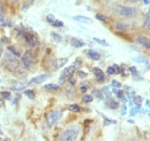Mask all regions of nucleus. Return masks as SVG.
<instances>
[{"label": "nucleus", "mask_w": 150, "mask_h": 141, "mask_svg": "<svg viewBox=\"0 0 150 141\" xmlns=\"http://www.w3.org/2000/svg\"><path fill=\"white\" fill-rule=\"evenodd\" d=\"M115 12L117 14H119L120 16H123V17H134L138 14V11L135 8H132V6H117L115 8Z\"/></svg>", "instance_id": "obj_1"}, {"label": "nucleus", "mask_w": 150, "mask_h": 141, "mask_svg": "<svg viewBox=\"0 0 150 141\" xmlns=\"http://www.w3.org/2000/svg\"><path fill=\"white\" fill-rule=\"evenodd\" d=\"M78 132H79V128H78L77 125H71L69 128H67L64 132L61 134L60 136V140L61 141H71L74 140L78 135Z\"/></svg>", "instance_id": "obj_2"}, {"label": "nucleus", "mask_w": 150, "mask_h": 141, "mask_svg": "<svg viewBox=\"0 0 150 141\" xmlns=\"http://www.w3.org/2000/svg\"><path fill=\"white\" fill-rule=\"evenodd\" d=\"M32 62H33V57H32V53L30 51H27L24 56L22 57V63L23 66L25 67L26 69H29L32 65Z\"/></svg>", "instance_id": "obj_3"}, {"label": "nucleus", "mask_w": 150, "mask_h": 141, "mask_svg": "<svg viewBox=\"0 0 150 141\" xmlns=\"http://www.w3.org/2000/svg\"><path fill=\"white\" fill-rule=\"evenodd\" d=\"M60 117H61V112L60 111H52L47 115V122H48L50 125H54V124H56L59 121Z\"/></svg>", "instance_id": "obj_4"}, {"label": "nucleus", "mask_w": 150, "mask_h": 141, "mask_svg": "<svg viewBox=\"0 0 150 141\" xmlns=\"http://www.w3.org/2000/svg\"><path fill=\"white\" fill-rule=\"evenodd\" d=\"M50 78V75L48 74H40V75H37L35 78H32L30 81H29L28 84L31 85V84H40V83H43L44 81H46L47 79Z\"/></svg>", "instance_id": "obj_5"}, {"label": "nucleus", "mask_w": 150, "mask_h": 141, "mask_svg": "<svg viewBox=\"0 0 150 141\" xmlns=\"http://www.w3.org/2000/svg\"><path fill=\"white\" fill-rule=\"evenodd\" d=\"M136 42L138 44L143 45V47H145L146 49H149L150 50V38L145 37V36H138L136 38Z\"/></svg>", "instance_id": "obj_6"}, {"label": "nucleus", "mask_w": 150, "mask_h": 141, "mask_svg": "<svg viewBox=\"0 0 150 141\" xmlns=\"http://www.w3.org/2000/svg\"><path fill=\"white\" fill-rule=\"evenodd\" d=\"M23 37L25 38L26 41H27L31 47H35V44H37V39H35V36L31 35V34H28V32H23Z\"/></svg>", "instance_id": "obj_7"}, {"label": "nucleus", "mask_w": 150, "mask_h": 141, "mask_svg": "<svg viewBox=\"0 0 150 141\" xmlns=\"http://www.w3.org/2000/svg\"><path fill=\"white\" fill-rule=\"evenodd\" d=\"M73 19L79 23H83V24H92V23H93V21H92L90 17H86V16H83V15L74 16Z\"/></svg>", "instance_id": "obj_8"}, {"label": "nucleus", "mask_w": 150, "mask_h": 141, "mask_svg": "<svg viewBox=\"0 0 150 141\" xmlns=\"http://www.w3.org/2000/svg\"><path fill=\"white\" fill-rule=\"evenodd\" d=\"M93 73H94V77L97 78V80L99 82L104 81V72L100 68H93Z\"/></svg>", "instance_id": "obj_9"}, {"label": "nucleus", "mask_w": 150, "mask_h": 141, "mask_svg": "<svg viewBox=\"0 0 150 141\" xmlns=\"http://www.w3.org/2000/svg\"><path fill=\"white\" fill-rule=\"evenodd\" d=\"M71 44H72V47H81L85 45V42L84 41H81V39H77V38H72L71 39Z\"/></svg>", "instance_id": "obj_10"}, {"label": "nucleus", "mask_w": 150, "mask_h": 141, "mask_svg": "<svg viewBox=\"0 0 150 141\" xmlns=\"http://www.w3.org/2000/svg\"><path fill=\"white\" fill-rule=\"evenodd\" d=\"M87 54H88V56L90 57L92 60H99L100 59V54L98 53V52H96V51L89 50L87 52Z\"/></svg>", "instance_id": "obj_11"}, {"label": "nucleus", "mask_w": 150, "mask_h": 141, "mask_svg": "<svg viewBox=\"0 0 150 141\" xmlns=\"http://www.w3.org/2000/svg\"><path fill=\"white\" fill-rule=\"evenodd\" d=\"M106 104L110 109H117V108H118V102L115 100H112V99H110V100L107 101Z\"/></svg>", "instance_id": "obj_12"}, {"label": "nucleus", "mask_w": 150, "mask_h": 141, "mask_svg": "<svg viewBox=\"0 0 150 141\" xmlns=\"http://www.w3.org/2000/svg\"><path fill=\"white\" fill-rule=\"evenodd\" d=\"M44 87L46 88V89H50V91H58L59 89V85H57V84H46Z\"/></svg>", "instance_id": "obj_13"}, {"label": "nucleus", "mask_w": 150, "mask_h": 141, "mask_svg": "<svg viewBox=\"0 0 150 141\" xmlns=\"http://www.w3.org/2000/svg\"><path fill=\"white\" fill-rule=\"evenodd\" d=\"M92 100H93V97H92L91 95H84L83 98H81V101L85 102V104H89V102H91Z\"/></svg>", "instance_id": "obj_14"}, {"label": "nucleus", "mask_w": 150, "mask_h": 141, "mask_svg": "<svg viewBox=\"0 0 150 141\" xmlns=\"http://www.w3.org/2000/svg\"><path fill=\"white\" fill-rule=\"evenodd\" d=\"M24 94H25L26 96L29 98V99H35V92L30 91V89H26V91L24 92Z\"/></svg>", "instance_id": "obj_15"}, {"label": "nucleus", "mask_w": 150, "mask_h": 141, "mask_svg": "<svg viewBox=\"0 0 150 141\" xmlns=\"http://www.w3.org/2000/svg\"><path fill=\"white\" fill-rule=\"evenodd\" d=\"M69 110L72 111V112H79L81 111V107L78 106V104H71L69 107Z\"/></svg>", "instance_id": "obj_16"}, {"label": "nucleus", "mask_w": 150, "mask_h": 141, "mask_svg": "<svg viewBox=\"0 0 150 141\" xmlns=\"http://www.w3.org/2000/svg\"><path fill=\"white\" fill-rule=\"evenodd\" d=\"M144 26L146 27V28H148V29L150 28V13H148V15L146 16V19H145Z\"/></svg>", "instance_id": "obj_17"}, {"label": "nucleus", "mask_w": 150, "mask_h": 141, "mask_svg": "<svg viewBox=\"0 0 150 141\" xmlns=\"http://www.w3.org/2000/svg\"><path fill=\"white\" fill-rule=\"evenodd\" d=\"M68 62V59L67 58H62V59H58L57 60V63H58V65H57V67H56V69L57 68H59V67H62L64 64Z\"/></svg>", "instance_id": "obj_18"}, {"label": "nucleus", "mask_w": 150, "mask_h": 141, "mask_svg": "<svg viewBox=\"0 0 150 141\" xmlns=\"http://www.w3.org/2000/svg\"><path fill=\"white\" fill-rule=\"evenodd\" d=\"M1 97L4 98V99H10L11 98V93L10 92H1Z\"/></svg>", "instance_id": "obj_19"}, {"label": "nucleus", "mask_w": 150, "mask_h": 141, "mask_svg": "<svg viewBox=\"0 0 150 141\" xmlns=\"http://www.w3.org/2000/svg\"><path fill=\"white\" fill-rule=\"evenodd\" d=\"M50 36H52V37H53L54 39H55V40L57 41V42H60V41L62 40V38H61V36L57 35V34H55V32H52V34H50Z\"/></svg>", "instance_id": "obj_20"}, {"label": "nucleus", "mask_w": 150, "mask_h": 141, "mask_svg": "<svg viewBox=\"0 0 150 141\" xmlns=\"http://www.w3.org/2000/svg\"><path fill=\"white\" fill-rule=\"evenodd\" d=\"M8 50L11 51V52H12V53L14 54V55H15L16 57H19V56H21V54H19L18 51H15V50H14V47H8Z\"/></svg>", "instance_id": "obj_21"}, {"label": "nucleus", "mask_w": 150, "mask_h": 141, "mask_svg": "<svg viewBox=\"0 0 150 141\" xmlns=\"http://www.w3.org/2000/svg\"><path fill=\"white\" fill-rule=\"evenodd\" d=\"M106 72H107V74H110V75L116 74V71H115V69H114V67H112V66H110V67H107Z\"/></svg>", "instance_id": "obj_22"}, {"label": "nucleus", "mask_w": 150, "mask_h": 141, "mask_svg": "<svg viewBox=\"0 0 150 141\" xmlns=\"http://www.w3.org/2000/svg\"><path fill=\"white\" fill-rule=\"evenodd\" d=\"M52 25L55 26V27H62L63 22H61V21H58V19H55V22H54Z\"/></svg>", "instance_id": "obj_23"}, {"label": "nucleus", "mask_w": 150, "mask_h": 141, "mask_svg": "<svg viewBox=\"0 0 150 141\" xmlns=\"http://www.w3.org/2000/svg\"><path fill=\"white\" fill-rule=\"evenodd\" d=\"M46 19H47V22L48 23H50V24H53L54 22H55V16L53 15V14H48L47 15V17H46Z\"/></svg>", "instance_id": "obj_24"}, {"label": "nucleus", "mask_w": 150, "mask_h": 141, "mask_svg": "<svg viewBox=\"0 0 150 141\" xmlns=\"http://www.w3.org/2000/svg\"><path fill=\"white\" fill-rule=\"evenodd\" d=\"M96 17H97V19L101 21V22H106V21H107L106 17H105L104 15H102V14H97V15H96Z\"/></svg>", "instance_id": "obj_25"}, {"label": "nucleus", "mask_w": 150, "mask_h": 141, "mask_svg": "<svg viewBox=\"0 0 150 141\" xmlns=\"http://www.w3.org/2000/svg\"><path fill=\"white\" fill-rule=\"evenodd\" d=\"M93 40L96 41V42H98V43L103 44V45H107V42H106V41L102 40V39H99V38H93Z\"/></svg>", "instance_id": "obj_26"}, {"label": "nucleus", "mask_w": 150, "mask_h": 141, "mask_svg": "<svg viewBox=\"0 0 150 141\" xmlns=\"http://www.w3.org/2000/svg\"><path fill=\"white\" fill-rule=\"evenodd\" d=\"M134 101H135V104H139L142 102V97H138V96H136V97L134 98Z\"/></svg>", "instance_id": "obj_27"}, {"label": "nucleus", "mask_w": 150, "mask_h": 141, "mask_svg": "<svg viewBox=\"0 0 150 141\" xmlns=\"http://www.w3.org/2000/svg\"><path fill=\"white\" fill-rule=\"evenodd\" d=\"M23 88H25V85H18V86L12 87V89H15V91H19V89H23Z\"/></svg>", "instance_id": "obj_28"}, {"label": "nucleus", "mask_w": 150, "mask_h": 141, "mask_svg": "<svg viewBox=\"0 0 150 141\" xmlns=\"http://www.w3.org/2000/svg\"><path fill=\"white\" fill-rule=\"evenodd\" d=\"M78 75H79L81 78H86V77H87V73L84 71H78Z\"/></svg>", "instance_id": "obj_29"}, {"label": "nucleus", "mask_w": 150, "mask_h": 141, "mask_svg": "<svg viewBox=\"0 0 150 141\" xmlns=\"http://www.w3.org/2000/svg\"><path fill=\"white\" fill-rule=\"evenodd\" d=\"M115 93L119 98H122V92L121 91H115Z\"/></svg>", "instance_id": "obj_30"}, {"label": "nucleus", "mask_w": 150, "mask_h": 141, "mask_svg": "<svg viewBox=\"0 0 150 141\" xmlns=\"http://www.w3.org/2000/svg\"><path fill=\"white\" fill-rule=\"evenodd\" d=\"M87 89H88V86H87V85H86V86H85V85H83V86L81 87V91L83 92V93H85V92L87 91Z\"/></svg>", "instance_id": "obj_31"}, {"label": "nucleus", "mask_w": 150, "mask_h": 141, "mask_svg": "<svg viewBox=\"0 0 150 141\" xmlns=\"http://www.w3.org/2000/svg\"><path fill=\"white\" fill-rule=\"evenodd\" d=\"M112 67H114V69H115L116 73H118V72H119V67L117 66V65H112Z\"/></svg>", "instance_id": "obj_32"}, {"label": "nucleus", "mask_w": 150, "mask_h": 141, "mask_svg": "<svg viewBox=\"0 0 150 141\" xmlns=\"http://www.w3.org/2000/svg\"><path fill=\"white\" fill-rule=\"evenodd\" d=\"M112 85H114V86H120V83H119V82H117V81H112Z\"/></svg>", "instance_id": "obj_33"}, {"label": "nucleus", "mask_w": 150, "mask_h": 141, "mask_svg": "<svg viewBox=\"0 0 150 141\" xmlns=\"http://www.w3.org/2000/svg\"><path fill=\"white\" fill-rule=\"evenodd\" d=\"M128 2H130V3H135V2H138L139 0H127Z\"/></svg>", "instance_id": "obj_34"}, {"label": "nucleus", "mask_w": 150, "mask_h": 141, "mask_svg": "<svg viewBox=\"0 0 150 141\" xmlns=\"http://www.w3.org/2000/svg\"><path fill=\"white\" fill-rule=\"evenodd\" d=\"M3 23H4V21H3V17L1 15H0V25H2Z\"/></svg>", "instance_id": "obj_35"}, {"label": "nucleus", "mask_w": 150, "mask_h": 141, "mask_svg": "<svg viewBox=\"0 0 150 141\" xmlns=\"http://www.w3.org/2000/svg\"><path fill=\"white\" fill-rule=\"evenodd\" d=\"M0 82H1V81H0Z\"/></svg>", "instance_id": "obj_36"}]
</instances>
